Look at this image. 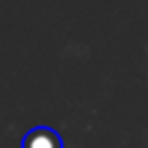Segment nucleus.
<instances>
[{
    "mask_svg": "<svg viewBox=\"0 0 148 148\" xmlns=\"http://www.w3.org/2000/svg\"><path fill=\"white\" fill-rule=\"evenodd\" d=\"M22 148H63V139L48 126H35L24 135Z\"/></svg>",
    "mask_w": 148,
    "mask_h": 148,
    "instance_id": "obj_1",
    "label": "nucleus"
}]
</instances>
